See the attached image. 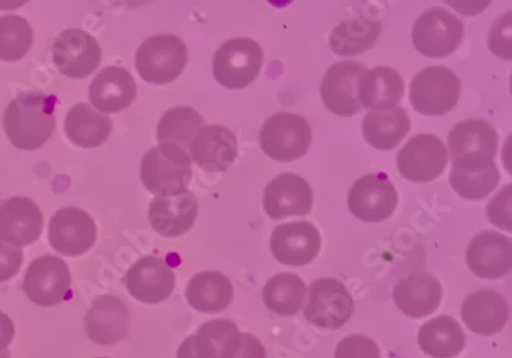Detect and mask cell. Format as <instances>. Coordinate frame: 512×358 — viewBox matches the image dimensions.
I'll list each match as a JSON object with an SVG mask.
<instances>
[{"mask_svg":"<svg viewBox=\"0 0 512 358\" xmlns=\"http://www.w3.org/2000/svg\"><path fill=\"white\" fill-rule=\"evenodd\" d=\"M56 99L39 91L20 93L8 103L4 128L8 139L24 151L39 150L56 130Z\"/></svg>","mask_w":512,"mask_h":358,"instance_id":"cell-1","label":"cell"},{"mask_svg":"<svg viewBox=\"0 0 512 358\" xmlns=\"http://www.w3.org/2000/svg\"><path fill=\"white\" fill-rule=\"evenodd\" d=\"M143 186L156 196H179L187 193L193 166L187 151L173 143H160L143 154L140 163Z\"/></svg>","mask_w":512,"mask_h":358,"instance_id":"cell-2","label":"cell"},{"mask_svg":"<svg viewBox=\"0 0 512 358\" xmlns=\"http://www.w3.org/2000/svg\"><path fill=\"white\" fill-rule=\"evenodd\" d=\"M462 96V80L449 68L436 65L419 71L411 80L409 100L423 116L451 113Z\"/></svg>","mask_w":512,"mask_h":358,"instance_id":"cell-3","label":"cell"},{"mask_svg":"<svg viewBox=\"0 0 512 358\" xmlns=\"http://www.w3.org/2000/svg\"><path fill=\"white\" fill-rule=\"evenodd\" d=\"M187 62V45L182 39L174 34H156L140 45L134 65L145 82L168 85L183 73Z\"/></svg>","mask_w":512,"mask_h":358,"instance_id":"cell-4","label":"cell"},{"mask_svg":"<svg viewBox=\"0 0 512 358\" xmlns=\"http://www.w3.org/2000/svg\"><path fill=\"white\" fill-rule=\"evenodd\" d=\"M263 153L276 162L302 159L313 142V131L305 117L294 113H277L263 123L259 136Z\"/></svg>","mask_w":512,"mask_h":358,"instance_id":"cell-5","label":"cell"},{"mask_svg":"<svg viewBox=\"0 0 512 358\" xmlns=\"http://www.w3.org/2000/svg\"><path fill=\"white\" fill-rule=\"evenodd\" d=\"M263 50L256 40L236 37L220 45L213 56L214 79L228 90H243L259 77Z\"/></svg>","mask_w":512,"mask_h":358,"instance_id":"cell-6","label":"cell"},{"mask_svg":"<svg viewBox=\"0 0 512 358\" xmlns=\"http://www.w3.org/2000/svg\"><path fill=\"white\" fill-rule=\"evenodd\" d=\"M465 34L463 22L445 8H429L417 17L413 44L423 56L443 59L460 47Z\"/></svg>","mask_w":512,"mask_h":358,"instance_id":"cell-7","label":"cell"},{"mask_svg":"<svg viewBox=\"0 0 512 358\" xmlns=\"http://www.w3.org/2000/svg\"><path fill=\"white\" fill-rule=\"evenodd\" d=\"M399 194L386 174L374 173L360 177L348 193V208L362 222H385L396 213Z\"/></svg>","mask_w":512,"mask_h":358,"instance_id":"cell-8","label":"cell"},{"mask_svg":"<svg viewBox=\"0 0 512 358\" xmlns=\"http://www.w3.org/2000/svg\"><path fill=\"white\" fill-rule=\"evenodd\" d=\"M354 300L350 291L336 279H319L310 286L305 319L319 329L333 331L350 322Z\"/></svg>","mask_w":512,"mask_h":358,"instance_id":"cell-9","label":"cell"},{"mask_svg":"<svg viewBox=\"0 0 512 358\" xmlns=\"http://www.w3.org/2000/svg\"><path fill=\"white\" fill-rule=\"evenodd\" d=\"M70 286L67 262L56 256H42L28 266L22 291L34 305L51 308L67 299Z\"/></svg>","mask_w":512,"mask_h":358,"instance_id":"cell-10","label":"cell"},{"mask_svg":"<svg viewBox=\"0 0 512 358\" xmlns=\"http://www.w3.org/2000/svg\"><path fill=\"white\" fill-rule=\"evenodd\" d=\"M446 163L445 143L433 134H417L397 154L400 176L408 182H433L442 176Z\"/></svg>","mask_w":512,"mask_h":358,"instance_id":"cell-11","label":"cell"},{"mask_svg":"<svg viewBox=\"0 0 512 358\" xmlns=\"http://www.w3.org/2000/svg\"><path fill=\"white\" fill-rule=\"evenodd\" d=\"M53 62L60 74L70 79H85L99 68L102 48L87 31L71 28L54 40Z\"/></svg>","mask_w":512,"mask_h":358,"instance_id":"cell-12","label":"cell"},{"mask_svg":"<svg viewBox=\"0 0 512 358\" xmlns=\"http://www.w3.org/2000/svg\"><path fill=\"white\" fill-rule=\"evenodd\" d=\"M48 240L62 256H84L96 243V222L84 209L76 206L59 209L51 217Z\"/></svg>","mask_w":512,"mask_h":358,"instance_id":"cell-13","label":"cell"},{"mask_svg":"<svg viewBox=\"0 0 512 358\" xmlns=\"http://www.w3.org/2000/svg\"><path fill=\"white\" fill-rule=\"evenodd\" d=\"M274 259L286 266L310 265L322 249L319 229L310 222H291L277 226L271 234Z\"/></svg>","mask_w":512,"mask_h":358,"instance_id":"cell-14","label":"cell"},{"mask_svg":"<svg viewBox=\"0 0 512 358\" xmlns=\"http://www.w3.org/2000/svg\"><path fill=\"white\" fill-rule=\"evenodd\" d=\"M131 297L147 305L170 299L176 288V276L165 260L148 256L137 260L124 277Z\"/></svg>","mask_w":512,"mask_h":358,"instance_id":"cell-15","label":"cell"},{"mask_svg":"<svg viewBox=\"0 0 512 358\" xmlns=\"http://www.w3.org/2000/svg\"><path fill=\"white\" fill-rule=\"evenodd\" d=\"M366 73L362 63L342 60L326 71L320 83V96L325 107L336 116L353 117L362 111L357 99V85Z\"/></svg>","mask_w":512,"mask_h":358,"instance_id":"cell-16","label":"cell"},{"mask_svg":"<svg viewBox=\"0 0 512 358\" xmlns=\"http://www.w3.org/2000/svg\"><path fill=\"white\" fill-rule=\"evenodd\" d=\"M314 205L310 183L293 173L277 176L266 185L263 193V209L273 220L291 216H308Z\"/></svg>","mask_w":512,"mask_h":358,"instance_id":"cell-17","label":"cell"},{"mask_svg":"<svg viewBox=\"0 0 512 358\" xmlns=\"http://www.w3.org/2000/svg\"><path fill=\"white\" fill-rule=\"evenodd\" d=\"M466 265L480 279H502L512 268V243L494 231H482L466 249Z\"/></svg>","mask_w":512,"mask_h":358,"instance_id":"cell-18","label":"cell"},{"mask_svg":"<svg viewBox=\"0 0 512 358\" xmlns=\"http://www.w3.org/2000/svg\"><path fill=\"white\" fill-rule=\"evenodd\" d=\"M130 311L119 297L100 296L85 315V334L99 346H113L127 339Z\"/></svg>","mask_w":512,"mask_h":358,"instance_id":"cell-19","label":"cell"},{"mask_svg":"<svg viewBox=\"0 0 512 358\" xmlns=\"http://www.w3.org/2000/svg\"><path fill=\"white\" fill-rule=\"evenodd\" d=\"M44 228V216L28 197H11L0 205V240L10 246L33 245Z\"/></svg>","mask_w":512,"mask_h":358,"instance_id":"cell-20","label":"cell"},{"mask_svg":"<svg viewBox=\"0 0 512 358\" xmlns=\"http://www.w3.org/2000/svg\"><path fill=\"white\" fill-rule=\"evenodd\" d=\"M449 182L463 199L482 200L499 185L500 173L491 157L468 154L453 159Z\"/></svg>","mask_w":512,"mask_h":358,"instance_id":"cell-21","label":"cell"},{"mask_svg":"<svg viewBox=\"0 0 512 358\" xmlns=\"http://www.w3.org/2000/svg\"><path fill=\"white\" fill-rule=\"evenodd\" d=\"M199 213L197 197L188 189L179 196H156L148 208V220L154 231L168 239L187 234Z\"/></svg>","mask_w":512,"mask_h":358,"instance_id":"cell-22","label":"cell"},{"mask_svg":"<svg viewBox=\"0 0 512 358\" xmlns=\"http://www.w3.org/2000/svg\"><path fill=\"white\" fill-rule=\"evenodd\" d=\"M397 308L411 319H423L439 309L442 283L426 271L414 272L397 283L393 292Z\"/></svg>","mask_w":512,"mask_h":358,"instance_id":"cell-23","label":"cell"},{"mask_svg":"<svg viewBox=\"0 0 512 358\" xmlns=\"http://www.w3.org/2000/svg\"><path fill=\"white\" fill-rule=\"evenodd\" d=\"M191 157L200 170L223 173L237 159V139L222 125H205L191 142Z\"/></svg>","mask_w":512,"mask_h":358,"instance_id":"cell-24","label":"cell"},{"mask_svg":"<svg viewBox=\"0 0 512 358\" xmlns=\"http://www.w3.org/2000/svg\"><path fill=\"white\" fill-rule=\"evenodd\" d=\"M462 320L474 334L491 337L503 331L509 320V305L500 292L482 289L466 297Z\"/></svg>","mask_w":512,"mask_h":358,"instance_id":"cell-25","label":"cell"},{"mask_svg":"<svg viewBox=\"0 0 512 358\" xmlns=\"http://www.w3.org/2000/svg\"><path fill=\"white\" fill-rule=\"evenodd\" d=\"M136 96V80L125 68H104L91 82L90 102L99 113H122Z\"/></svg>","mask_w":512,"mask_h":358,"instance_id":"cell-26","label":"cell"},{"mask_svg":"<svg viewBox=\"0 0 512 358\" xmlns=\"http://www.w3.org/2000/svg\"><path fill=\"white\" fill-rule=\"evenodd\" d=\"M405 94V83L399 71L391 67L366 70L357 85L360 107L370 111H385L396 108Z\"/></svg>","mask_w":512,"mask_h":358,"instance_id":"cell-27","label":"cell"},{"mask_svg":"<svg viewBox=\"0 0 512 358\" xmlns=\"http://www.w3.org/2000/svg\"><path fill=\"white\" fill-rule=\"evenodd\" d=\"M185 296L196 311L217 314L233 303V283L219 271L199 272L188 283Z\"/></svg>","mask_w":512,"mask_h":358,"instance_id":"cell-28","label":"cell"},{"mask_svg":"<svg viewBox=\"0 0 512 358\" xmlns=\"http://www.w3.org/2000/svg\"><path fill=\"white\" fill-rule=\"evenodd\" d=\"M113 122L110 117L91 108L88 103H77L68 111L65 133L68 139L84 150H93L110 139Z\"/></svg>","mask_w":512,"mask_h":358,"instance_id":"cell-29","label":"cell"},{"mask_svg":"<svg viewBox=\"0 0 512 358\" xmlns=\"http://www.w3.org/2000/svg\"><path fill=\"white\" fill-rule=\"evenodd\" d=\"M499 145V134L491 123L482 119L462 120L448 134L451 159L480 154L494 159Z\"/></svg>","mask_w":512,"mask_h":358,"instance_id":"cell-30","label":"cell"},{"mask_svg":"<svg viewBox=\"0 0 512 358\" xmlns=\"http://www.w3.org/2000/svg\"><path fill=\"white\" fill-rule=\"evenodd\" d=\"M409 130H411V120L403 108L370 111L363 117V137L376 150H394L408 136Z\"/></svg>","mask_w":512,"mask_h":358,"instance_id":"cell-31","label":"cell"},{"mask_svg":"<svg viewBox=\"0 0 512 358\" xmlns=\"http://www.w3.org/2000/svg\"><path fill=\"white\" fill-rule=\"evenodd\" d=\"M420 349L433 358H454L463 351L466 335L462 326L449 315H440L419 329Z\"/></svg>","mask_w":512,"mask_h":358,"instance_id":"cell-32","label":"cell"},{"mask_svg":"<svg viewBox=\"0 0 512 358\" xmlns=\"http://www.w3.org/2000/svg\"><path fill=\"white\" fill-rule=\"evenodd\" d=\"M382 25L379 20L359 16L343 20L331 31L330 48L339 56H357L373 48L379 39Z\"/></svg>","mask_w":512,"mask_h":358,"instance_id":"cell-33","label":"cell"},{"mask_svg":"<svg viewBox=\"0 0 512 358\" xmlns=\"http://www.w3.org/2000/svg\"><path fill=\"white\" fill-rule=\"evenodd\" d=\"M308 288L296 274L283 272L271 277L263 288L262 299L266 308L280 317H293L305 306Z\"/></svg>","mask_w":512,"mask_h":358,"instance_id":"cell-34","label":"cell"},{"mask_svg":"<svg viewBox=\"0 0 512 358\" xmlns=\"http://www.w3.org/2000/svg\"><path fill=\"white\" fill-rule=\"evenodd\" d=\"M203 126H205V119L193 108H171L160 117L157 125V140L159 143H173L187 151Z\"/></svg>","mask_w":512,"mask_h":358,"instance_id":"cell-35","label":"cell"},{"mask_svg":"<svg viewBox=\"0 0 512 358\" xmlns=\"http://www.w3.org/2000/svg\"><path fill=\"white\" fill-rule=\"evenodd\" d=\"M33 42V28L25 17L0 16V60L17 62L24 59Z\"/></svg>","mask_w":512,"mask_h":358,"instance_id":"cell-36","label":"cell"},{"mask_svg":"<svg viewBox=\"0 0 512 358\" xmlns=\"http://www.w3.org/2000/svg\"><path fill=\"white\" fill-rule=\"evenodd\" d=\"M220 358H266L265 346L256 335L237 332L223 343Z\"/></svg>","mask_w":512,"mask_h":358,"instance_id":"cell-37","label":"cell"},{"mask_svg":"<svg viewBox=\"0 0 512 358\" xmlns=\"http://www.w3.org/2000/svg\"><path fill=\"white\" fill-rule=\"evenodd\" d=\"M336 358H382L379 346L366 335H350L340 340Z\"/></svg>","mask_w":512,"mask_h":358,"instance_id":"cell-38","label":"cell"},{"mask_svg":"<svg viewBox=\"0 0 512 358\" xmlns=\"http://www.w3.org/2000/svg\"><path fill=\"white\" fill-rule=\"evenodd\" d=\"M177 358H220L219 345L208 335L197 331L180 345Z\"/></svg>","mask_w":512,"mask_h":358,"instance_id":"cell-39","label":"cell"},{"mask_svg":"<svg viewBox=\"0 0 512 358\" xmlns=\"http://www.w3.org/2000/svg\"><path fill=\"white\" fill-rule=\"evenodd\" d=\"M511 191L512 186L506 185L486 208L489 222L506 231H511Z\"/></svg>","mask_w":512,"mask_h":358,"instance_id":"cell-40","label":"cell"},{"mask_svg":"<svg viewBox=\"0 0 512 358\" xmlns=\"http://www.w3.org/2000/svg\"><path fill=\"white\" fill-rule=\"evenodd\" d=\"M24 263V252L0 240V283L8 282L19 274Z\"/></svg>","mask_w":512,"mask_h":358,"instance_id":"cell-41","label":"cell"},{"mask_svg":"<svg viewBox=\"0 0 512 358\" xmlns=\"http://www.w3.org/2000/svg\"><path fill=\"white\" fill-rule=\"evenodd\" d=\"M511 20V13L503 16L500 24L493 27L491 37H489V47L497 56L503 57L505 60L511 59V37L505 36V25Z\"/></svg>","mask_w":512,"mask_h":358,"instance_id":"cell-42","label":"cell"},{"mask_svg":"<svg viewBox=\"0 0 512 358\" xmlns=\"http://www.w3.org/2000/svg\"><path fill=\"white\" fill-rule=\"evenodd\" d=\"M14 335H16V326L13 320L4 312H0V352L8 351Z\"/></svg>","mask_w":512,"mask_h":358,"instance_id":"cell-43","label":"cell"},{"mask_svg":"<svg viewBox=\"0 0 512 358\" xmlns=\"http://www.w3.org/2000/svg\"><path fill=\"white\" fill-rule=\"evenodd\" d=\"M0 358H11L10 351L0 352Z\"/></svg>","mask_w":512,"mask_h":358,"instance_id":"cell-44","label":"cell"},{"mask_svg":"<svg viewBox=\"0 0 512 358\" xmlns=\"http://www.w3.org/2000/svg\"><path fill=\"white\" fill-rule=\"evenodd\" d=\"M97 358H104V357H97Z\"/></svg>","mask_w":512,"mask_h":358,"instance_id":"cell-45","label":"cell"}]
</instances>
